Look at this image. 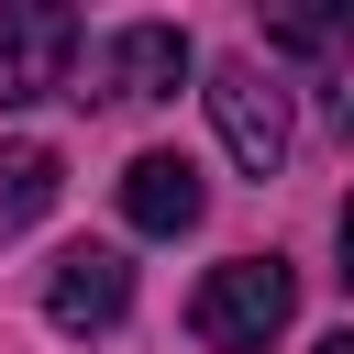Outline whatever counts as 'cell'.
Instances as JSON below:
<instances>
[{"mask_svg": "<svg viewBox=\"0 0 354 354\" xmlns=\"http://www.w3.org/2000/svg\"><path fill=\"white\" fill-rule=\"evenodd\" d=\"M199 210H210V188H199L188 155H133L122 166V221L133 232H188Z\"/></svg>", "mask_w": 354, "mask_h": 354, "instance_id": "6", "label": "cell"}, {"mask_svg": "<svg viewBox=\"0 0 354 354\" xmlns=\"http://www.w3.org/2000/svg\"><path fill=\"white\" fill-rule=\"evenodd\" d=\"M321 354H354V332H332V343H321Z\"/></svg>", "mask_w": 354, "mask_h": 354, "instance_id": "10", "label": "cell"}, {"mask_svg": "<svg viewBox=\"0 0 354 354\" xmlns=\"http://www.w3.org/2000/svg\"><path fill=\"white\" fill-rule=\"evenodd\" d=\"M55 177H66V166H55L44 144H11V155H0V221H44V210H55Z\"/></svg>", "mask_w": 354, "mask_h": 354, "instance_id": "7", "label": "cell"}, {"mask_svg": "<svg viewBox=\"0 0 354 354\" xmlns=\"http://www.w3.org/2000/svg\"><path fill=\"white\" fill-rule=\"evenodd\" d=\"M332 232H343V288H354V199H343V221H332Z\"/></svg>", "mask_w": 354, "mask_h": 354, "instance_id": "9", "label": "cell"}, {"mask_svg": "<svg viewBox=\"0 0 354 354\" xmlns=\"http://www.w3.org/2000/svg\"><path fill=\"white\" fill-rule=\"evenodd\" d=\"M288 321H299V277H288L277 254H232V266H210L199 299H188V332H199L210 354H266Z\"/></svg>", "mask_w": 354, "mask_h": 354, "instance_id": "1", "label": "cell"}, {"mask_svg": "<svg viewBox=\"0 0 354 354\" xmlns=\"http://www.w3.org/2000/svg\"><path fill=\"white\" fill-rule=\"evenodd\" d=\"M122 310H133V266H122L111 243L55 254V277H44V321H55V332H111Z\"/></svg>", "mask_w": 354, "mask_h": 354, "instance_id": "4", "label": "cell"}, {"mask_svg": "<svg viewBox=\"0 0 354 354\" xmlns=\"http://www.w3.org/2000/svg\"><path fill=\"white\" fill-rule=\"evenodd\" d=\"M188 66H199V55H188L177 22H133V33H111V55H100V100H177Z\"/></svg>", "mask_w": 354, "mask_h": 354, "instance_id": "5", "label": "cell"}, {"mask_svg": "<svg viewBox=\"0 0 354 354\" xmlns=\"http://www.w3.org/2000/svg\"><path fill=\"white\" fill-rule=\"evenodd\" d=\"M66 55H77V11H55V0H0V100L66 88Z\"/></svg>", "mask_w": 354, "mask_h": 354, "instance_id": "3", "label": "cell"}, {"mask_svg": "<svg viewBox=\"0 0 354 354\" xmlns=\"http://www.w3.org/2000/svg\"><path fill=\"white\" fill-rule=\"evenodd\" d=\"M321 111H332V133L354 144V77H332V100H321Z\"/></svg>", "mask_w": 354, "mask_h": 354, "instance_id": "8", "label": "cell"}, {"mask_svg": "<svg viewBox=\"0 0 354 354\" xmlns=\"http://www.w3.org/2000/svg\"><path fill=\"white\" fill-rule=\"evenodd\" d=\"M199 100H210V122H221V155H232L243 177H277V166H288V100L266 88V66L221 55Z\"/></svg>", "mask_w": 354, "mask_h": 354, "instance_id": "2", "label": "cell"}]
</instances>
